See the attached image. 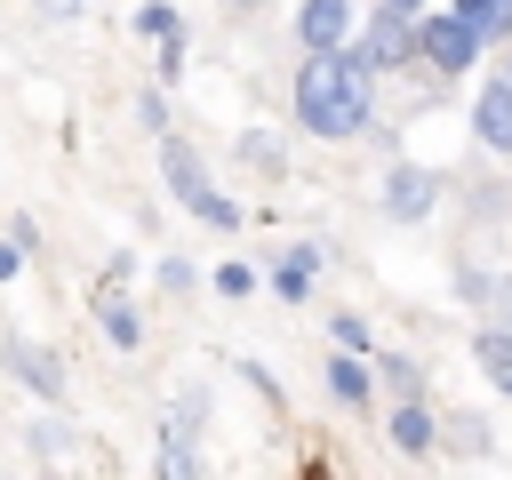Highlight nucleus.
<instances>
[{
    "label": "nucleus",
    "mask_w": 512,
    "mask_h": 480,
    "mask_svg": "<svg viewBox=\"0 0 512 480\" xmlns=\"http://www.w3.org/2000/svg\"><path fill=\"white\" fill-rule=\"evenodd\" d=\"M376 112V88H368V64L344 56V48H312V64L296 72V120L312 136H360Z\"/></svg>",
    "instance_id": "nucleus-1"
},
{
    "label": "nucleus",
    "mask_w": 512,
    "mask_h": 480,
    "mask_svg": "<svg viewBox=\"0 0 512 480\" xmlns=\"http://www.w3.org/2000/svg\"><path fill=\"white\" fill-rule=\"evenodd\" d=\"M160 168H168V192H176V200H184L200 224H216V232H232V224H240V208H232V200L208 184V168H200L184 144H160Z\"/></svg>",
    "instance_id": "nucleus-2"
},
{
    "label": "nucleus",
    "mask_w": 512,
    "mask_h": 480,
    "mask_svg": "<svg viewBox=\"0 0 512 480\" xmlns=\"http://www.w3.org/2000/svg\"><path fill=\"white\" fill-rule=\"evenodd\" d=\"M416 56H424V64H440V72L456 80V72L480 56V32H472L456 8H448V16H424V24H416Z\"/></svg>",
    "instance_id": "nucleus-3"
},
{
    "label": "nucleus",
    "mask_w": 512,
    "mask_h": 480,
    "mask_svg": "<svg viewBox=\"0 0 512 480\" xmlns=\"http://www.w3.org/2000/svg\"><path fill=\"white\" fill-rule=\"evenodd\" d=\"M352 56H360L368 72H384V64H408V56H416V24H408V16H392V8H376V24L352 40Z\"/></svg>",
    "instance_id": "nucleus-4"
},
{
    "label": "nucleus",
    "mask_w": 512,
    "mask_h": 480,
    "mask_svg": "<svg viewBox=\"0 0 512 480\" xmlns=\"http://www.w3.org/2000/svg\"><path fill=\"white\" fill-rule=\"evenodd\" d=\"M344 32H352V8L344 0H304L296 8V40L304 48H344Z\"/></svg>",
    "instance_id": "nucleus-5"
},
{
    "label": "nucleus",
    "mask_w": 512,
    "mask_h": 480,
    "mask_svg": "<svg viewBox=\"0 0 512 480\" xmlns=\"http://www.w3.org/2000/svg\"><path fill=\"white\" fill-rule=\"evenodd\" d=\"M472 128H480V144H488V152H512V80H488V88H480Z\"/></svg>",
    "instance_id": "nucleus-6"
},
{
    "label": "nucleus",
    "mask_w": 512,
    "mask_h": 480,
    "mask_svg": "<svg viewBox=\"0 0 512 480\" xmlns=\"http://www.w3.org/2000/svg\"><path fill=\"white\" fill-rule=\"evenodd\" d=\"M424 208H432V176H424V168H392V176H384V216L408 224V216H424Z\"/></svg>",
    "instance_id": "nucleus-7"
},
{
    "label": "nucleus",
    "mask_w": 512,
    "mask_h": 480,
    "mask_svg": "<svg viewBox=\"0 0 512 480\" xmlns=\"http://www.w3.org/2000/svg\"><path fill=\"white\" fill-rule=\"evenodd\" d=\"M8 360L24 368V384H32L40 400H64V368H56V360H48L40 344H24V336H8Z\"/></svg>",
    "instance_id": "nucleus-8"
},
{
    "label": "nucleus",
    "mask_w": 512,
    "mask_h": 480,
    "mask_svg": "<svg viewBox=\"0 0 512 480\" xmlns=\"http://www.w3.org/2000/svg\"><path fill=\"white\" fill-rule=\"evenodd\" d=\"M472 360H480V376H488L496 392H512V328H488V336L472 344Z\"/></svg>",
    "instance_id": "nucleus-9"
},
{
    "label": "nucleus",
    "mask_w": 512,
    "mask_h": 480,
    "mask_svg": "<svg viewBox=\"0 0 512 480\" xmlns=\"http://www.w3.org/2000/svg\"><path fill=\"white\" fill-rule=\"evenodd\" d=\"M456 16H464L480 40H512V0H456Z\"/></svg>",
    "instance_id": "nucleus-10"
},
{
    "label": "nucleus",
    "mask_w": 512,
    "mask_h": 480,
    "mask_svg": "<svg viewBox=\"0 0 512 480\" xmlns=\"http://www.w3.org/2000/svg\"><path fill=\"white\" fill-rule=\"evenodd\" d=\"M392 448H400V456H424V448H432V416H424L416 400H400V416H392Z\"/></svg>",
    "instance_id": "nucleus-11"
},
{
    "label": "nucleus",
    "mask_w": 512,
    "mask_h": 480,
    "mask_svg": "<svg viewBox=\"0 0 512 480\" xmlns=\"http://www.w3.org/2000/svg\"><path fill=\"white\" fill-rule=\"evenodd\" d=\"M312 272H320V248H288V264H280V296L304 304V296H312Z\"/></svg>",
    "instance_id": "nucleus-12"
},
{
    "label": "nucleus",
    "mask_w": 512,
    "mask_h": 480,
    "mask_svg": "<svg viewBox=\"0 0 512 480\" xmlns=\"http://www.w3.org/2000/svg\"><path fill=\"white\" fill-rule=\"evenodd\" d=\"M328 392H336L344 408H360V400H368V368H360L352 352H344V360H328Z\"/></svg>",
    "instance_id": "nucleus-13"
},
{
    "label": "nucleus",
    "mask_w": 512,
    "mask_h": 480,
    "mask_svg": "<svg viewBox=\"0 0 512 480\" xmlns=\"http://www.w3.org/2000/svg\"><path fill=\"white\" fill-rule=\"evenodd\" d=\"M104 336H112V344H128V352H136V336H144V320H136V312H120V304H112V312H104Z\"/></svg>",
    "instance_id": "nucleus-14"
},
{
    "label": "nucleus",
    "mask_w": 512,
    "mask_h": 480,
    "mask_svg": "<svg viewBox=\"0 0 512 480\" xmlns=\"http://www.w3.org/2000/svg\"><path fill=\"white\" fill-rule=\"evenodd\" d=\"M376 376H384V384H392V392H400V400H416V392H424V376H416V368H408V360H384V368H376Z\"/></svg>",
    "instance_id": "nucleus-15"
},
{
    "label": "nucleus",
    "mask_w": 512,
    "mask_h": 480,
    "mask_svg": "<svg viewBox=\"0 0 512 480\" xmlns=\"http://www.w3.org/2000/svg\"><path fill=\"white\" fill-rule=\"evenodd\" d=\"M136 32H152V40H160V32H176V16L152 0V8H136Z\"/></svg>",
    "instance_id": "nucleus-16"
},
{
    "label": "nucleus",
    "mask_w": 512,
    "mask_h": 480,
    "mask_svg": "<svg viewBox=\"0 0 512 480\" xmlns=\"http://www.w3.org/2000/svg\"><path fill=\"white\" fill-rule=\"evenodd\" d=\"M216 288H224V296H248V288H256V272H248V264H224V272H216Z\"/></svg>",
    "instance_id": "nucleus-17"
},
{
    "label": "nucleus",
    "mask_w": 512,
    "mask_h": 480,
    "mask_svg": "<svg viewBox=\"0 0 512 480\" xmlns=\"http://www.w3.org/2000/svg\"><path fill=\"white\" fill-rule=\"evenodd\" d=\"M16 272H24V248H8V240H0V280H16Z\"/></svg>",
    "instance_id": "nucleus-18"
},
{
    "label": "nucleus",
    "mask_w": 512,
    "mask_h": 480,
    "mask_svg": "<svg viewBox=\"0 0 512 480\" xmlns=\"http://www.w3.org/2000/svg\"><path fill=\"white\" fill-rule=\"evenodd\" d=\"M88 0H40V16H80Z\"/></svg>",
    "instance_id": "nucleus-19"
},
{
    "label": "nucleus",
    "mask_w": 512,
    "mask_h": 480,
    "mask_svg": "<svg viewBox=\"0 0 512 480\" xmlns=\"http://www.w3.org/2000/svg\"><path fill=\"white\" fill-rule=\"evenodd\" d=\"M376 8H392V16H416V8H424V0H376Z\"/></svg>",
    "instance_id": "nucleus-20"
},
{
    "label": "nucleus",
    "mask_w": 512,
    "mask_h": 480,
    "mask_svg": "<svg viewBox=\"0 0 512 480\" xmlns=\"http://www.w3.org/2000/svg\"><path fill=\"white\" fill-rule=\"evenodd\" d=\"M496 312H504V328H512V280H504V288H496Z\"/></svg>",
    "instance_id": "nucleus-21"
},
{
    "label": "nucleus",
    "mask_w": 512,
    "mask_h": 480,
    "mask_svg": "<svg viewBox=\"0 0 512 480\" xmlns=\"http://www.w3.org/2000/svg\"><path fill=\"white\" fill-rule=\"evenodd\" d=\"M504 80H512V72H504Z\"/></svg>",
    "instance_id": "nucleus-22"
}]
</instances>
